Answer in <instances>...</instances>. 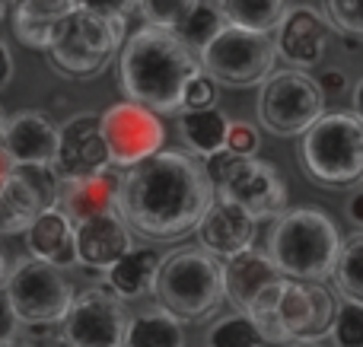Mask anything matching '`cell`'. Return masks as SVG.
<instances>
[{"label":"cell","instance_id":"484cf974","mask_svg":"<svg viewBox=\"0 0 363 347\" xmlns=\"http://www.w3.org/2000/svg\"><path fill=\"white\" fill-rule=\"evenodd\" d=\"M220 10L226 16V25L271 35L287 13V0H223Z\"/></svg>","mask_w":363,"mask_h":347},{"label":"cell","instance_id":"836d02e7","mask_svg":"<svg viewBox=\"0 0 363 347\" xmlns=\"http://www.w3.org/2000/svg\"><path fill=\"white\" fill-rule=\"evenodd\" d=\"M258 147H262V140H258V131L249 121H230L226 140H223L226 153H233V157H255Z\"/></svg>","mask_w":363,"mask_h":347},{"label":"cell","instance_id":"4fadbf2b","mask_svg":"<svg viewBox=\"0 0 363 347\" xmlns=\"http://www.w3.org/2000/svg\"><path fill=\"white\" fill-rule=\"evenodd\" d=\"M99 131L106 140L108 166L131 169L140 159L163 150V121L138 102H115L99 115Z\"/></svg>","mask_w":363,"mask_h":347},{"label":"cell","instance_id":"f35d334b","mask_svg":"<svg viewBox=\"0 0 363 347\" xmlns=\"http://www.w3.org/2000/svg\"><path fill=\"white\" fill-rule=\"evenodd\" d=\"M347 220L354 223L357 229H363V188H357L351 198H347Z\"/></svg>","mask_w":363,"mask_h":347},{"label":"cell","instance_id":"5bb4252c","mask_svg":"<svg viewBox=\"0 0 363 347\" xmlns=\"http://www.w3.org/2000/svg\"><path fill=\"white\" fill-rule=\"evenodd\" d=\"M57 185L55 166H16L0 188V236L26 233L42 210L55 207Z\"/></svg>","mask_w":363,"mask_h":347},{"label":"cell","instance_id":"52a82bcc","mask_svg":"<svg viewBox=\"0 0 363 347\" xmlns=\"http://www.w3.org/2000/svg\"><path fill=\"white\" fill-rule=\"evenodd\" d=\"M204 172L213 185V198L242 207L252 220H277L287 210V185L274 166L255 157H233L217 150L204 159Z\"/></svg>","mask_w":363,"mask_h":347},{"label":"cell","instance_id":"7a4b0ae2","mask_svg":"<svg viewBox=\"0 0 363 347\" xmlns=\"http://www.w3.org/2000/svg\"><path fill=\"white\" fill-rule=\"evenodd\" d=\"M201 74V61L176 32L144 25L125 38L118 61L121 89L128 102L150 108L153 115L182 112V89Z\"/></svg>","mask_w":363,"mask_h":347},{"label":"cell","instance_id":"9a60e30c","mask_svg":"<svg viewBox=\"0 0 363 347\" xmlns=\"http://www.w3.org/2000/svg\"><path fill=\"white\" fill-rule=\"evenodd\" d=\"M112 169L106 153V140L99 131V115L77 112L57 127L55 172L57 178H86L96 172Z\"/></svg>","mask_w":363,"mask_h":347},{"label":"cell","instance_id":"277c9868","mask_svg":"<svg viewBox=\"0 0 363 347\" xmlns=\"http://www.w3.org/2000/svg\"><path fill=\"white\" fill-rule=\"evenodd\" d=\"M341 249V233L325 210L294 207L274 220L268 239V258L274 271L287 280L322 284L332 278L335 258Z\"/></svg>","mask_w":363,"mask_h":347},{"label":"cell","instance_id":"30bf717a","mask_svg":"<svg viewBox=\"0 0 363 347\" xmlns=\"http://www.w3.org/2000/svg\"><path fill=\"white\" fill-rule=\"evenodd\" d=\"M258 86V121L277 137L306 134L325 115V96L319 83L303 70H271Z\"/></svg>","mask_w":363,"mask_h":347},{"label":"cell","instance_id":"8fae6325","mask_svg":"<svg viewBox=\"0 0 363 347\" xmlns=\"http://www.w3.org/2000/svg\"><path fill=\"white\" fill-rule=\"evenodd\" d=\"M201 74L223 86H258L274 70V38L223 25L198 55Z\"/></svg>","mask_w":363,"mask_h":347},{"label":"cell","instance_id":"9c48e42d","mask_svg":"<svg viewBox=\"0 0 363 347\" xmlns=\"http://www.w3.org/2000/svg\"><path fill=\"white\" fill-rule=\"evenodd\" d=\"M4 297L19 325L48 329V325H57L67 316L77 293L61 268H51L29 255V258H19L6 271Z\"/></svg>","mask_w":363,"mask_h":347},{"label":"cell","instance_id":"7dc6e473","mask_svg":"<svg viewBox=\"0 0 363 347\" xmlns=\"http://www.w3.org/2000/svg\"><path fill=\"white\" fill-rule=\"evenodd\" d=\"M4 347H29V344H16V341H10V344H4Z\"/></svg>","mask_w":363,"mask_h":347},{"label":"cell","instance_id":"bcb514c9","mask_svg":"<svg viewBox=\"0 0 363 347\" xmlns=\"http://www.w3.org/2000/svg\"><path fill=\"white\" fill-rule=\"evenodd\" d=\"M4 13H6V0H0V19H4Z\"/></svg>","mask_w":363,"mask_h":347},{"label":"cell","instance_id":"f1b7e54d","mask_svg":"<svg viewBox=\"0 0 363 347\" xmlns=\"http://www.w3.org/2000/svg\"><path fill=\"white\" fill-rule=\"evenodd\" d=\"M223 25H226L223 10L213 6V4H207V0H201V4L194 6V10L188 13V16L182 19L172 32H176V38H182V42L194 51V48H204V45L211 42L220 29H223Z\"/></svg>","mask_w":363,"mask_h":347},{"label":"cell","instance_id":"ffe728a7","mask_svg":"<svg viewBox=\"0 0 363 347\" xmlns=\"http://www.w3.org/2000/svg\"><path fill=\"white\" fill-rule=\"evenodd\" d=\"M115 191H118V176L112 169L96 172V176L86 178H61L55 210H61L77 227L89 217L115 214Z\"/></svg>","mask_w":363,"mask_h":347},{"label":"cell","instance_id":"5b68a950","mask_svg":"<svg viewBox=\"0 0 363 347\" xmlns=\"http://www.w3.org/2000/svg\"><path fill=\"white\" fill-rule=\"evenodd\" d=\"M153 297L176 322H204L223 306L220 261L201 249H179L160 261Z\"/></svg>","mask_w":363,"mask_h":347},{"label":"cell","instance_id":"f6af8a7d","mask_svg":"<svg viewBox=\"0 0 363 347\" xmlns=\"http://www.w3.org/2000/svg\"><path fill=\"white\" fill-rule=\"evenodd\" d=\"M4 131H6V115L0 112V144H4Z\"/></svg>","mask_w":363,"mask_h":347},{"label":"cell","instance_id":"2e32d148","mask_svg":"<svg viewBox=\"0 0 363 347\" xmlns=\"http://www.w3.org/2000/svg\"><path fill=\"white\" fill-rule=\"evenodd\" d=\"M255 227L258 223L245 214L242 207L223 201V198H213V204L207 207V214L201 217L198 239H201V252H207L211 258H233V255L252 249L255 242Z\"/></svg>","mask_w":363,"mask_h":347},{"label":"cell","instance_id":"6da1fadb","mask_svg":"<svg viewBox=\"0 0 363 347\" xmlns=\"http://www.w3.org/2000/svg\"><path fill=\"white\" fill-rule=\"evenodd\" d=\"M213 204V185L198 159L160 150L118 176L115 214L144 239H182Z\"/></svg>","mask_w":363,"mask_h":347},{"label":"cell","instance_id":"ba28073f","mask_svg":"<svg viewBox=\"0 0 363 347\" xmlns=\"http://www.w3.org/2000/svg\"><path fill=\"white\" fill-rule=\"evenodd\" d=\"M303 166L309 178L328 188H345L363 178V125L351 112L322 115L303 134Z\"/></svg>","mask_w":363,"mask_h":347},{"label":"cell","instance_id":"74e56055","mask_svg":"<svg viewBox=\"0 0 363 347\" xmlns=\"http://www.w3.org/2000/svg\"><path fill=\"white\" fill-rule=\"evenodd\" d=\"M319 89H322V96H338V93H345V86H347V76H345V70H335V67H328V70H322L319 74Z\"/></svg>","mask_w":363,"mask_h":347},{"label":"cell","instance_id":"8d00e7d4","mask_svg":"<svg viewBox=\"0 0 363 347\" xmlns=\"http://www.w3.org/2000/svg\"><path fill=\"white\" fill-rule=\"evenodd\" d=\"M16 329H19V322H16V316H13L10 303H6V297H4V287H0V347L10 344L13 338H16Z\"/></svg>","mask_w":363,"mask_h":347},{"label":"cell","instance_id":"7bdbcfd3","mask_svg":"<svg viewBox=\"0 0 363 347\" xmlns=\"http://www.w3.org/2000/svg\"><path fill=\"white\" fill-rule=\"evenodd\" d=\"M281 347H322L319 341H287V344H281Z\"/></svg>","mask_w":363,"mask_h":347},{"label":"cell","instance_id":"603a6c76","mask_svg":"<svg viewBox=\"0 0 363 347\" xmlns=\"http://www.w3.org/2000/svg\"><path fill=\"white\" fill-rule=\"evenodd\" d=\"M160 261H163V255H160L153 246H131L106 271V287L118 300L150 297L153 287H157Z\"/></svg>","mask_w":363,"mask_h":347},{"label":"cell","instance_id":"f546056e","mask_svg":"<svg viewBox=\"0 0 363 347\" xmlns=\"http://www.w3.org/2000/svg\"><path fill=\"white\" fill-rule=\"evenodd\" d=\"M262 335H258L255 322L242 312L220 319L211 331H207V347H262Z\"/></svg>","mask_w":363,"mask_h":347},{"label":"cell","instance_id":"1f68e13d","mask_svg":"<svg viewBox=\"0 0 363 347\" xmlns=\"http://www.w3.org/2000/svg\"><path fill=\"white\" fill-rule=\"evenodd\" d=\"M198 4L201 0H138V10H140V16H144L147 25H157V29L172 32Z\"/></svg>","mask_w":363,"mask_h":347},{"label":"cell","instance_id":"e575fe53","mask_svg":"<svg viewBox=\"0 0 363 347\" xmlns=\"http://www.w3.org/2000/svg\"><path fill=\"white\" fill-rule=\"evenodd\" d=\"M213 102H217V83L204 74L191 76L182 89V108H211Z\"/></svg>","mask_w":363,"mask_h":347},{"label":"cell","instance_id":"4dcf8cb0","mask_svg":"<svg viewBox=\"0 0 363 347\" xmlns=\"http://www.w3.org/2000/svg\"><path fill=\"white\" fill-rule=\"evenodd\" d=\"M338 347H363V303L354 300H341V306H335L332 331Z\"/></svg>","mask_w":363,"mask_h":347},{"label":"cell","instance_id":"44dd1931","mask_svg":"<svg viewBox=\"0 0 363 347\" xmlns=\"http://www.w3.org/2000/svg\"><path fill=\"white\" fill-rule=\"evenodd\" d=\"M220 278H223V300L233 303V309L242 312L252 306V300L271 284L281 274L274 271L271 258L264 252H255V249H245V252L233 255L220 265Z\"/></svg>","mask_w":363,"mask_h":347},{"label":"cell","instance_id":"4316f807","mask_svg":"<svg viewBox=\"0 0 363 347\" xmlns=\"http://www.w3.org/2000/svg\"><path fill=\"white\" fill-rule=\"evenodd\" d=\"M125 347H185V331L166 309H150L128 322Z\"/></svg>","mask_w":363,"mask_h":347},{"label":"cell","instance_id":"cb8c5ba5","mask_svg":"<svg viewBox=\"0 0 363 347\" xmlns=\"http://www.w3.org/2000/svg\"><path fill=\"white\" fill-rule=\"evenodd\" d=\"M74 10L70 0H19L13 13L16 38L29 48H48V38L55 25Z\"/></svg>","mask_w":363,"mask_h":347},{"label":"cell","instance_id":"d6986e66","mask_svg":"<svg viewBox=\"0 0 363 347\" xmlns=\"http://www.w3.org/2000/svg\"><path fill=\"white\" fill-rule=\"evenodd\" d=\"M131 246V229L121 223L118 214L89 217L74 227L77 265H83L86 271H108Z\"/></svg>","mask_w":363,"mask_h":347},{"label":"cell","instance_id":"d4e9b609","mask_svg":"<svg viewBox=\"0 0 363 347\" xmlns=\"http://www.w3.org/2000/svg\"><path fill=\"white\" fill-rule=\"evenodd\" d=\"M226 127H230V118L217 108H182L179 115V134L185 140V147L194 153V157L207 159L217 150H223L226 140Z\"/></svg>","mask_w":363,"mask_h":347},{"label":"cell","instance_id":"d590c367","mask_svg":"<svg viewBox=\"0 0 363 347\" xmlns=\"http://www.w3.org/2000/svg\"><path fill=\"white\" fill-rule=\"evenodd\" d=\"M77 10L96 13V16H121L128 19L134 10H138V0H70Z\"/></svg>","mask_w":363,"mask_h":347},{"label":"cell","instance_id":"8992f818","mask_svg":"<svg viewBox=\"0 0 363 347\" xmlns=\"http://www.w3.org/2000/svg\"><path fill=\"white\" fill-rule=\"evenodd\" d=\"M128 19L121 16H96L86 10H70L61 23L55 25L48 38V61L55 64L57 74L86 80L96 76L112 64L115 51L125 45Z\"/></svg>","mask_w":363,"mask_h":347},{"label":"cell","instance_id":"7402d4cb","mask_svg":"<svg viewBox=\"0 0 363 347\" xmlns=\"http://www.w3.org/2000/svg\"><path fill=\"white\" fill-rule=\"evenodd\" d=\"M26 242H29L32 258L45 261L51 268H74L77 265V249H74V223L61 214V210H42L26 229Z\"/></svg>","mask_w":363,"mask_h":347},{"label":"cell","instance_id":"60d3db41","mask_svg":"<svg viewBox=\"0 0 363 347\" xmlns=\"http://www.w3.org/2000/svg\"><path fill=\"white\" fill-rule=\"evenodd\" d=\"M13 169H16V166H13V159L6 157V153H4V147H0V188H4V185H6V178L13 176Z\"/></svg>","mask_w":363,"mask_h":347},{"label":"cell","instance_id":"e0dca14e","mask_svg":"<svg viewBox=\"0 0 363 347\" xmlns=\"http://www.w3.org/2000/svg\"><path fill=\"white\" fill-rule=\"evenodd\" d=\"M274 51L284 61L294 64V70L313 67L325 57L328 48V25L313 6H287L281 25H277Z\"/></svg>","mask_w":363,"mask_h":347},{"label":"cell","instance_id":"d6a6232c","mask_svg":"<svg viewBox=\"0 0 363 347\" xmlns=\"http://www.w3.org/2000/svg\"><path fill=\"white\" fill-rule=\"evenodd\" d=\"M325 13L338 32L363 38V0H325Z\"/></svg>","mask_w":363,"mask_h":347},{"label":"cell","instance_id":"ee69618b","mask_svg":"<svg viewBox=\"0 0 363 347\" xmlns=\"http://www.w3.org/2000/svg\"><path fill=\"white\" fill-rule=\"evenodd\" d=\"M6 271H10V268H6V258H4V252H0V287H4V280H6Z\"/></svg>","mask_w":363,"mask_h":347},{"label":"cell","instance_id":"b9f144b4","mask_svg":"<svg viewBox=\"0 0 363 347\" xmlns=\"http://www.w3.org/2000/svg\"><path fill=\"white\" fill-rule=\"evenodd\" d=\"M351 115L363 125V80L354 86V108H351Z\"/></svg>","mask_w":363,"mask_h":347},{"label":"cell","instance_id":"ab89813d","mask_svg":"<svg viewBox=\"0 0 363 347\" xmlns=\"http://www.w3.org/2000/svg\"><path fill=\"white\" fill-rule=\"evenodd\" d=\"M10 80H13V55L6 48V42H0V89H6Z\"/></svg>","mask_w":363,"mask_h":347},{"label":"cell","instance_id":"3957f363","mask_svg":"<svg viewBox=\"0 0 363 347\" xmlns=\"http://www.w3.org/2000/svg\"><path fill=\"white\" fill-rule=\"evenodd\" d=\"M335 297L325 284H303V280L277 278L252 300L245 316L255 322L262 341H322L332 331Z\"/></svg>","mask_w":363,"mask_h":347},{"label":"cell","instance_id":"83f0119b","mask_svg":"<svg viewBox=\"0 0 363 347\" xmlns=\"http://www.w3.org/2000/svg\"><path fill=\"white\" fill-rule=\"evenodd\" d=\"M332 280L345 300L363 303V236L341 242L338 258L332 268Z\"/></svg>","mask_w":363,"mask_h":347},{"label":"cell","instance_id":"7c38bea8","mask_svg":"<svg viewBox=\"0 0 363 347\" xmlns=\"http://www.w3.org/2000/svg\"><path fill=\"white\" fill-rule=\"evenodd\" d=\"M125 303L108 287H89L77 293L67 316L57 322L61 347H125L128 335Z\"/></svg>","mask_w":363,"mask_h":347},{"label":"cell","instance_id":"ac0fdd59","mask_svg":"<svg viewBox=\"0 0 363 347\" xmlns=\"http://www.w3.org/2000/svg\"><path fill=\"white\" fill-rule=\"evenodd\" d=\"M4 153L13 166H55L57 153V127L48 121L45 112L26 108L6 118L4 131Z\"/></svg>","mask_w":363,"mask_h":347}]
</instances>
